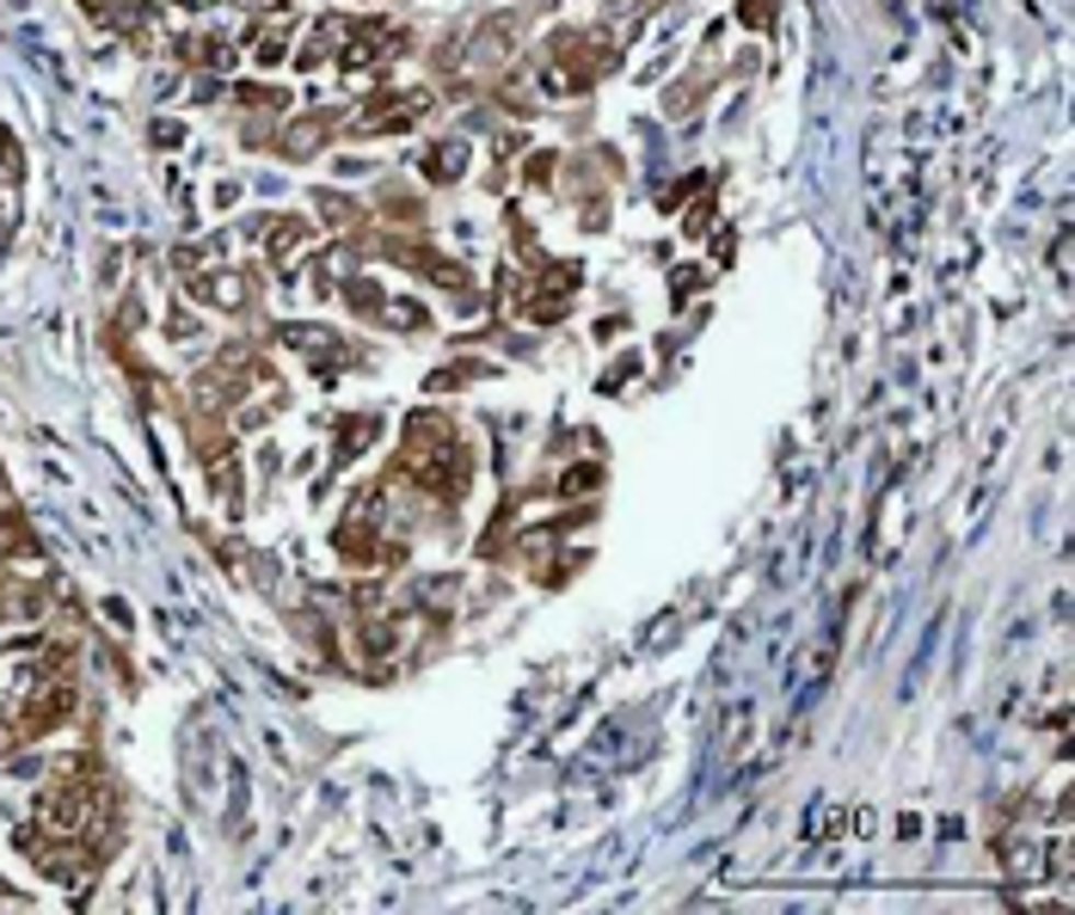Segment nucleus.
<instances>
[{"label": "nucleus", "mask_w": 1075, "mask_h": 915, "mask_svg": "<svg viewBox=\"0 0 1075 915\" xmlns=\"http://www.w3.org/2000/svg\"><path fill=\"white\" fill-rule=\"evenodd\" d=\"M516 32H523V19H516V13H504V19H492V25H480V32H473L468 62L480 68V75H499V68L516 56Z\"/></svg>", "instance_id": "1"}, {"label": "nucleus", "mask_w": 1075, "mask_h": 915, "mask_svg": "<svg viewBox=\"0 0 1075 915\" xmlns=\"http://www.w3.org/2000/svg\"><path fill=\"white\" fill-rule=\"evenodd\" d=\"M179 7H197V13H203V7H216V0H179Z\"/></svg>", "instance_id": "9"}, {"label": "nucleus", "mask_w": 1075, "mask_h": 915, "mask_svg": "<svg viewBox=\"0 0 1075 915\" xmlns=\"http://www.w3.org/2000/svg\"><path fill=\"white\" fill-rule=\"evenodd\" d=\"M191 301H209V308H247L252 301V277L247 271H203L191 283Z\"/></svg>", "instance_id": "2"}, {"label": "nucleus", "mask_w": 1075, "mask_h": 915, "mask_svg": "<svg viewBox=\"0 0 1075 915\" xmlns=\"http://www.w3.org/2000/svg\"><path fill=\"white\" fill-rule=\"evenodd\" d=\"M283 56H289V19L265 25V32H259V44H252V62H259V68H277Z\"/></svg>", "instance_id": "4"}, {"label": "nucleus", "mask_w": 1075, "mask_h": 915, "mask_svg": "<svg viewBox=\"0 0 1075 915\" xmlns=\"http://www.w3.org/2000/svg\"><path fill=\"white\" fill-rule=\"evenodd\" d=\"M320 136H327V117H308V124H289V136H283V148H289V155H313V148H320Z\"/></svg>", "instance_id": "6"}, {"label": "nucleus", "mask_w": 1075, "mask_h": 915, "mask_svg": "<svg viewBox=\"0 0 1075 915\" xmlns=\"http://www.w3.org/2000/svg\"><path fill=\"white\" fill-rule=\"evenodd\" d=\"M591 485H596V467H572V473L560 480V497H584Z\"/></svg>", "instance_id": "7"}, {"label": "nucleus", "mask_w": 1075, "mask_h": 915, "mask_svg": "<svg viewBox=\"0 0 1075 915\" xmlns=\"http://www.w3.org/2000/svg\"><path fill=\"white\" fill-rule=\"evenodd\" d=\"M13 228H19V197H0V247L13 240Z\"/></svg>", "instance_id": "8"}, {"label": "nucleus", "mask_w": 1075, "mask_h": 915, "mask_svg": "<svg viewBox=\"0 0 1075 915\" xmlns=\"http://www.w3.org/2000/svg\"><path fill=\"white\" fill-rule=\"evenodd\" d=\"M461 167H468V148H461V141H443L437 155L424 160V172H431V179H461Z\"/></svg>", "instance_id": "5"}, {"label": "nucleus", "mask_w": 1075, "mask_h": 915, "mask_svg": "<svg viewBox=\"0 0 1075 915\" xmlns=\"http://www.w3.org/2000/svg\"><path fill=\"white\" fill-rule=\"evenodd\" d=\"M271 259H277V264H289V259H301V252H308V221H296V216H289V221H271Z\"/></svg>", "instance_id": "3"}]
</instances>
